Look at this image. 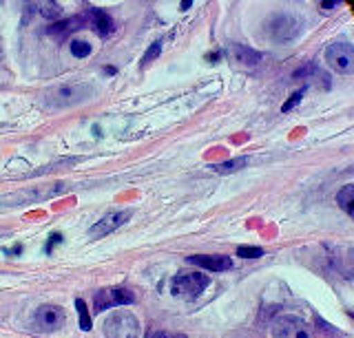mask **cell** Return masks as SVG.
<instances>
[{
    "label": "cell",
    "mask_w": 354,
    "mask_h": 338,
    "mask_svg": "<svg viewBox=\"0 0 354 338\" xmlns=\"http://www.w3.org/2000/svg\"><path fill=\"white\" fill-rule=\"evenodd\" d=\"M210 286V279L202 272H180L171 281V294L175 299L193 301Z\"/></svg>",
    "instance_id": "obj_1"
},
{
    "label": "cell",
    "mask_w": 354,
    "mask_h": 338,
    "mask_svg": "<svg viewBox=\"0 0 354 338\" xmlns=\"http://www.w3.org/2000/svg\"><path fill=\"white\" fill-rule=\"evenodd\" d=\"M102 334L106 338H138L140 323L131 312H113L104 319Z\"/></svg>",
    "instance_id": "obj_2"
},
{
    "label": "cell",
    "mask_w": 354,
    "mask_h": 338,
    "mask_svg": "<svg viewBox=\"0 0 354 338\" xmlns=\"http://www.w3.org/2000/svg\"><path fill=\"white\" fill-rule=\"evenodd\" d=\"M326 64L341 75L354 73V49L350 42H337L326 49Z\"/></svg>",
    "instance_id": "obj_3"
},
{
    "label": "cell",
    "mask_w": 354,
    "mask_h": 338,
    "mask_svg": "<svg viewBox=\"0 0 354 338\" xmlns=\"http://www.w3.org/2000/svg\"><path fill=\"white\" fill-rule=\"evenodd\" d=\"M136 303V294H133L129 288H106L95 292L93 297V312L100 314L111 308H120V305H131Z\"/></svg>",
    "instance_id": "obj_4"
},
{
    "label": "cell",
    "mask_w": 354,
    "mask_h": 338,
    "mask_svg": "<svg viewBox=\"0 0 354 338\" xmlns=\"http://www.w3.org/2000/svg\"><path fill=\"white\" fill-rule=\"evenodd\" d=\"M301 31V23L292 16V14H274L268 20V34L277 40V42H288L299 36Z\"/></svg>",
    "instance_id": "obj_5"
},
{
    "label": "cell",
    "mask_w": 354,
    "mask_h": 338,
    "mask_svg": "<svg viewBox=\"0 0 354 338\" xmlns=\"http://www.w3.org/2000/svg\"><path fill=\"white\" fill-rule=\"evenodd\" d=\"M88 95V86L86 84H60L49 93V104L53 106H73L86 100Z\"/></svg>",
    "instance_id": "obj_6"
},
{
    "label": "cell",
    "mask_w": 354,
    "mask_h": 338,
    "mask_svg": "<svg viewBox=\"0 0 354 338\" xmlns=\"http://www.w3.org/2000/svg\"><path fill=\"white\" fill-rule=\"evenodd\" d=\"M66 321V314L60 305H40L36 310V316H33V325H36V330L40 332H55L60 330Z\"/></svg>",
    "instance_id": "obj_7"
},
{
    "label": "cell",
    "mask_w": 354,
    "mask_h": 338,
    "mask_svg": "<svg viewBox=\"0 0 354 338\" xmlns=\"http://www.w3.org/2000/svg\"><path fill=\"white\" fill-rule=\"evenodd\" d=\"M272 338H313V332L301 319L283 314L272 323Z\"/></svg>",
    "instance_id": "obj_8"
},
{
    "label": "cell",
    "mask_w": 354,
    "mask_h": 338,
    "mask_svg": "<svg viewBox=\"0 0 354 338\" xmlns=\"http://www.w3.org/2000/svg\"><path fill=\"white\" fill-rule=\"evenodd\" d=\"M129 219H131V210H111L100 221H95V226H91V232H88V237H91V239L106 237L111 232H115L120 226H124Z\"/></svg>",
    "instance_id": "obj_9"
},
{
    "label": "cell",
    "mask_w": 354,
    "mask_h": 338,
    "mask_svg": "<svg viewBox=\"0 0 354 338\" xmlns=\"http://www.w3.org/2000/svg\"><path fill=\"white\" fill-rule=\"evenodd\" d=\"M188 264H193L197 268H204L208 272H228L232 270V261L230 257L224 255H195L186 259Z\"/></svg>",
    "instance_id": "obj_10"
},
{
    "label": "cell",
    "mask_w": 354,
    "mask_h": 338,
    "mask_svg": "<svg viewBox=\"0 0 354 338\" xmlns=\"http://www.w3.org/2000/svg\"><path fill=\"white\" fill-rule=\"evenodd\" d=\"M84 23L91 25L100 38H106V36H111L115 31L113 18H111L106 12H102V9H91V12H86L84 14Z\"/></svg>",
    "instance_id": "obj_11"
},
{
    "label": "cell",
    "mask_w": 354,
    "mask_h": 338,
    "mask_svg": "<svg viewBox=\"0 0 354 338\" xmlns=\"http://www.w3.org/2000/svg\"><path fill=\"white\" fill-rule=\"evenodd\" d=\"M228 58L237 64V67H254V64L261 62V53L254 51L250 47H243V45H230L228 47Z\"/></svg>",
    "instance_id": "obj_12"
},
{
    "label": "cell",
    "mask_w": 354,
    "mask_h": 338,
    "mask_svg": "<svg viewBox=\"0 0 354 338\" xmlns=\"http://www.w3.org/2000/svg\"><path fill=\"white\" fill-rule=\"evenodd\" d=\"M82 25H84V14H82V16H75V18L58 20V23H53V25L47 29V34L53 36V38H58V40H62L64 36H69L71 31L80 29Z\"/></svg>",
    "instance_id": "obj_13"
},
{
    "label": "cell",
    "mask_w": 354,
    "mask_h": 338,
    "mask_svg": "<svg viewBox=\"0 0 354 338\" xmlns=\"http://www.w3.org/2000/svg\"><path fill=\"white\" fill-rule=\"evenodd\" d=\"M248 166V157H237V159H228V161H221V163H213V172L217 175H230V172H237L241 168Z\"/></svg>",
    "instance_id": "obj_14"
},
{
    "label": "cell",
    "mask_w": 354,
    "mask_h": 338,
    "mask_svg": "<svg viewBox=\"0 0 354 338\" xmlns=\"http://www.w3.org/2000/svg\"><path fill=\"white\" fill-rule=\"evenodd\" d=\"M36 9L40 12L42 18L53 20V23H58V20L62 18V7L58 3H38Z\"/></svg>",
    "instance_id": "obj_15"
},
{
    "label": "cell",
    "mask_w": 354,
    "mask_h": 338,
    "mask_svg": "<svg viewBox=\"0 0 354 338\" xmlns=\"http://www.w3.org/2000/svg\"><path fill=\"white\" fill-rule=\"evenodd\" d=\"M337 203L341 206L343 210H346L348 215H352V206H354V186L352 183H348V186H343L337 195Z\"/></svg>",
    "instance_id": "obj_16"
},
{
    "label": "cell",
    "mask_w": 354,
    "mask_h": 338,
    "mask_svg": "<svg viewBox=\"0 0 354 338\" xmlns=\"http://www.w3.org/2000/svg\"><path fill=\"white\" fill-rule=\"evenodd\" d=\"M71 56L75 58H86L91 56V45H88L86 40H71Z\"/></svg>",
    "instance_id": "obj_17"
},
{
    "label": "cell",
    "mask_w": 354,
    "mask_h": 338,
    "mask_svg": "<svg viewBox=\"0 0 354 338\" xmlns=\"http://www.w3.org/2000/svg\"><path fill=\"white\" fill-rule=\"evenodd\" d=\"M75 308H77V314H80V327L84 332H88L91 330V316H88V308H86V303L82 301V299H77L75 301Z\"/></svg>",
    "instance_id": "obj_18"
},
{
    "label": "cell",
    "mask_w": 354,
    "mask_h": 338,
    "mask_svg": "<svg viewBox=\"0 0 354 338\" xmlns=\"http://www.w3.org/2000/svg\"><path fill=\"white\" fill-rule=\"evenodd\" d=\"M237 257H241V259H259V257H263V248L239 246L237 248Z\"/></svg>",
    "instance_id": "obj_19"
},
{
    "label": "cell",
    "mask_w": 354,
    "mask_h": 338,
    "mask_svg": "<svg viewBox=\"0 0 354 338\" xmlns=\"http://www.w3.org/2000/svg\"><path fill=\"white\" fill-rule=\"evenodd\" d=\"M160 51H162V45H160V42H153V45L149 47V51L144 53V58H142V62H140V67H147V64H151L155 58L160 56Z\"/></svg>",
    "instance_id": "obj_20"
},
{
    "label": "cell",
    "mask_w": 354,
    "mask_h": 338,
    "mask_svg": "<svg viewBox=\"0 0 354 338\" xmlns=\"http://www.w3.org/2000/svg\"><path fill=\"white\" fill-rule=\"evenodd\" d=\"M304 93H306V86H304V89H299V91H295V93H292L290 97H288V102H286V104L281 106V111H283V113H288V111H292V108H295V106H297L299 102H301V100H304Z\"/></svg>",
    "instance_id": "obj_21"
},
{
    "label": "cell",
    "mask_w": 354,
    "mask_h": 338,
    "mask_svg": "<svg viewBox=\"0 0 354 338\" xmlns=\"http://www.w3.org/2000/svg\"><path fill=\"white\" fill-rule=\"evenodd\" d=\"M144 338H188L186 334H175V332H162V330H153Z\"/></svg>",
    "instance_id": "obj_22"
},
{
    "label": "cell",
    "mask_w": 354,
    "mask_h": 338,
    "mask_svg": "<svg viewBox=\"0 0 354 338\" xmlns=\"http://www.w3.org/2000/svg\"><path fill=\"white\" fill-rule=\"evenodd\" d=\"M58 241H62V237H60V235H53V237L49 239V246H47V252H51V248H53L55 243H58Z\"/></svg>",
    "instance_id": "obj_23"
},
{
    "label": "cell",
    "mask_w": 354,
    "mask_h": 338,
    "mask_svg": "<svg viewBox=\"0 0 354 338\" xmlns=\"http://www.w3.org/2000/svg\"><path fill=\"white\" fill-rule=\"evenodd\" d=\"M339 3H337V0H328V3H321V7H324V9H332V7H337Z\"/></svg>",
    "instance_id": "obj_24"
},
{
    "label": "cell",
    "mask_w": 354,
    "mask_h": 338,
    "mask_svg": "<svg viewBox=\"0 0 354 338\" xmlns=\"http://www.w3.org/2000/svg\"><path fill=\"white\" fill-rule=\"evenodd\" d=\"M5 58V45H3V38H0V62Z\"/></svg>",
    "instance_id": "obj_25"
}]
</instances>
